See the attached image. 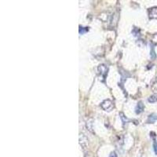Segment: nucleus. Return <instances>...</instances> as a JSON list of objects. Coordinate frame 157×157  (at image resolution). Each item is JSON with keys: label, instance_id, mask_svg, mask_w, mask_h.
Here are the masks:
<instances>
[{"label": "nucleus", "instance_id": "obj_1", "mask_svg": "<svg viewBox=\"0 0 157 157\" xmlns=\"http://www.w3.org/2000/svg\"><path fill=\"white\" fill-rule=\"evenodd\" d=\"M101 107H102V108L106 110V111L107 110L109 111V110H111L112 108H113V104H112V102L111 101L106 100V101H104V102H102Z\"/></svg>", "mask_w": 157, "mask_h": 157}, {"label": "nucleus", "instance_id": "obj_2", "mask_svg": "<svg viewBox=\"0 0 157 157\" xmlns=\"http://www.w3.org/2000/svg\"><path fill=\"white\" fill-rule=\"evenodd\" d=\"M144 110V104H142V102H139L137 106H136V108H135V112L137 114H140L141 112Z\"/></svg>", "mask_w": 157, "mask_h": 157}, {"label": "nucleus", "instance_id": "obj_3", "mask_svg": "<svg viewBox=\"0 0 157 157\" xmlns=\"http://www.w3.org/2000/svg\"><path fill=\"white\" fill-rule=\"evenodd\" d=\"M156 120H157V115L152 114L148 116V119L147 122L148 123H155Z\"/></svg>", "mask_w": 157, "mask_h": 157}, {"label": "nucleus", "instance_id": "obj_4", "mask_svg": "<svg viewBox=\"0 0 157 157\" xmlns=\"http://www.w3.org/2000/svg\"><path fill=\"white\" fill-rule=\"evenodd\" d=\"M148 102H151V103H154V102L157 101V96H156V95L151 96L150 98L148 99Z\"/></svg>", "mask_w": 157, "mask_h": 157}, {"label": "nucleus", "instance_id": "obj_5", "mask_svg": "<svg viewBox=\"0 0 157 157\" xmlns=\"http://www.w3.org/2000/svg\"><path fill=\"white\" fill-rule=\"evenodd\" d=\"M88 31L87 28H79V34H84L85 32Z\"/></svg>", "mask_w": 157, "mask_h": 157}, {"label": "nucleus", "instance_id": "obj_6", "mask_svg": "<svg viewBox=\"0 0 157 157\" xmlns=\"http://www.w3.org/2000/svg\"><path fill=\"white\" fill-rule=\"evenodd\" d=\"M120 117H121V119H122V120H123V123H127L128 120H127V118H125V116H123V113H120Z\"/></svg>", "mask_w": 157, "mask_h": 157}, {"label": "nucleus", "instance_id": "obj_7", "mask_svg": "<svg viewBox=\"0 0 157 157\" xmlns=\"http://www.w3.org/2000/svg\"><path fill=\"white\" fill-rule=\"evenodd\" d=\"M153 148H154L155 153L157 155V142L156 141H154V142H153Z\"/></svg>", "mask_w": 157, "mask_h": 157}, {"label": "nucleus", "instance_id": "obj_8", "mask_svg": "<svg viewBox=\"0 0 157 157\" xmlns=\"http://www.w3.org/2000/svg\"><path fill=\"white\" fill-rule=\"evenodd\" d=\"M109 157H117V155L115 152H111V154L109 155Z\"/></svg>", "mask_w": 157, "mask_h": 157}, {"label": "nucleus", "instance_id": "obj_9", "mask_svg": "<svg viewBox=\"0 0 157 157\" xmlns=\"http://www.w3.org/2000/svg\"><path fill=\"white\" fill-rule=\"evenodd\" d=\"M151 55H152V58H154V57H156L155 52H154V49H152V54H151Z\"/></svg>", "mask_w": 157, "mask_h": 157}]
</instances>
